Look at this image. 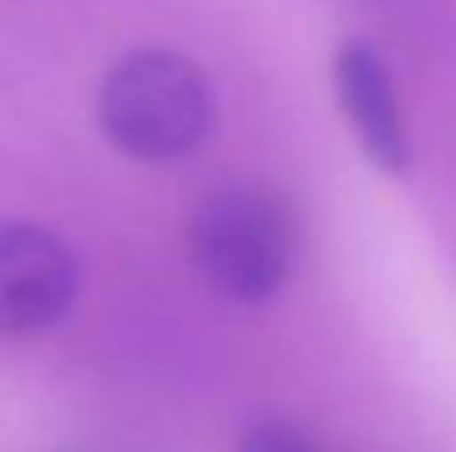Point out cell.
Here are the masks:
<instances>
[{
	"label": "cell",
	"mask_w": 456,
	"mask_h": 452,
	"mask_svg": "<svg viewBox=\"0 0 456 452\" xmlns=\"http://www.w3.org/2000/svg\"><path fill=\"white\" fill-rule=\"evenodd\" d=\"M80 293V261L61 232L0 221V336L53 333Z\"/></svg>",
	"instance_id": "cell-3"
},
{
	"label": "cell",
	"mask_w": 456,
	"mask_h": 452,
	"mask_svg": "<svg viewBox=\"0 0 456 452\" xmlns=\"http://www.w3.org/2000/svg\"><path fill=\"white\" fill-rule=\"evenodd\" d=\"M240 452H329V448L316 445L308 432H300L289 421H256L244 429Z\"/></svg>",
	"instance_id": "cell-5"
},
{
	"label": "cell",
	"mask_w": 456,
	"mask_h": 452,
	"mask_svg": "<svg viewBox=\"0 0 456 452\" xmlns=\"http://www.w3.org/2000/svg\"><path fill=\"white\" fill-rule=\"evenodd\" d=\"M189 256L221 301L265 304L284 288L297 261V221L273 192H208L189 221Z\"/></svg>",
	"instance_id": "cell-2"
},
{
	"label": "cell",
	"mask_w": 456,
	"mask_h": 452,
	"mask_svg": "<svg viewBox=\"0 0 456 452\" xmlns=\"http://www.w3.org/2000/svg\"><path fill=\"white\" fill-rule=\"evenodd\" d=\"M332 93L353 128L361 152L385 176H404L412 165L409 125L401 112L396 80L369 40H345L332 56Z\"/></svg>",
	"instance_id": "cell-4"
},
{
	"label": "cell",
	"mask_w": 456,
	"mask_h": 452,
	"mask_svg": "<svg viewBox=\"0 0 456 452\" xmlns=\"http://www.w3.org/2000/svg\"><path fill=\"white\" fill-rule=\"evenodd\" d=\"M213 85L197 61L173 48H133L101 80L96 120L109 144L141 165H173L208 141Z\"/></svg>",
	"instance_id": "cell-1"
}]
</instances>
